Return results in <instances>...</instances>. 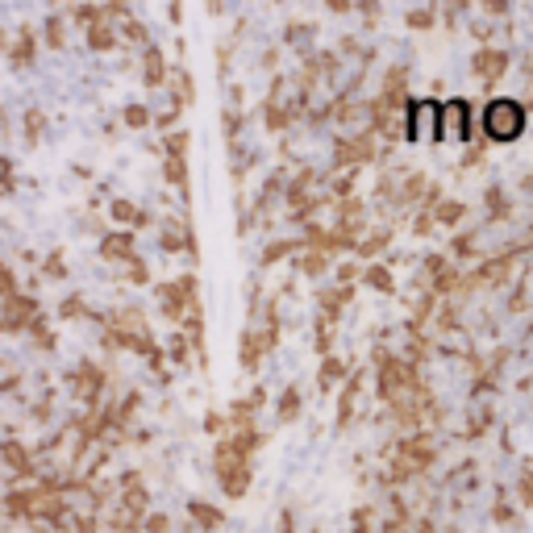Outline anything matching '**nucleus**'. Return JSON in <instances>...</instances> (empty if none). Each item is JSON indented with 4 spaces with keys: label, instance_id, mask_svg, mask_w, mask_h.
<instances>
[{
    "label": "nucleus",
    "instance_id": "aec40b11",
    "mask_svg": "<svg viewBox=\"0 0 533 533\" xmlns=\"http://www.w3.org/2000/svg\"><path fill=\"white\" fill-rule=\"evenodd\" d=\"M367 280L375 284V288H384V292L392 288V280H388V271H384V266H371V271H367Z\"/></svg>",
    "mask_w": 533,
    "mask_h": 533
},
{
    "label": "nucleus",
    "instance_id": "f257e3e1",
    "mask_svg": "<svg viewBox=\"0 0 533 533\" xmlns=\"http://www.w3.org/2000/svg\"><path fill=\"white\" fill-rule=\"evenodd\" d=\"M484 129L492 142H512L525 129V109L517 100H492L488 113H484Z\"/></svg>",
    "mask_w": 533,
    "mask_h": 533
},
{
    "label": "nucleus",
    "instance_id": "c756f323",
    "mask_svg": "<svg viewBox=\"0 0 533 533\" xmlns=\"http://www.w3.org/2000/svg\"><path fill=\"white\" fill-rule=\"evenodd\" d=\"M525 71H529V75H533V55H529V59H525Z\"/></svg>",
    "mask_w": 533,
    "mask_h": 533
},
{
    "label": "nucleus",
    "instance_id": "bb28decb",
    "mask_svg": "<svg viewBox=\"0 0 533 533\" xmlns=\"http://www.w3.org/2000/svg\"><path fill=\"white\" fill-rule=\"evenodd\" d=\"M146 529H150V533H167V517H150Z\"/></svg>",
    "mask_w": 533,
    "mask_h": 533
},
{
    "label": "nucleus",
    "instance_id": "9d476101",
    "mask_svg": "<svg viewBox=\"0 0 533 533\" xmlns=\"http://www.w3.org/2000/svg\"><path fill=\"white\" fill-rule=\"evenodd\" d=\"M192 517H196L204 529H217V525H221V512H217V508H208V504H200V500L192 504Z\"/></svg>",
    "mask_w": 533,
    "mask_h": 533
},
{
    "label": "nucleus",
    "instance_id": "f03ea898",
    "mask_svg": "<svg viewBox=\"0 0 533 533\" xmlns=\"http://www.w3.org/2000/svg\"><path fill=\"white\" fill-rule=\"evenodd\" d=\"M217 471H221V488H225V496H242V492H246V484H250V467H246V454H242L234 442H225V446L217 450Z\"/></svg>",
    "mask_w": 533,
    "mask_h": 533
},
{
    "label": "nucleus",
    "instance_id": "1a4fd4ad",
    "mask_svg": "<svg viewBox=\"0 0 533 533\" xmlns=\"http://www.w3.org/2000/svg\"><path fill=\"white\" fill-rule=\"evenodd\" d=\"M338 158H342V163H358V158H371V138H358V142H346V146L338 150Z\"/></svg>",
    "mask_w": 533,
    "mask_h": 533
},
{
    "label": "nucleus",
    "instance_id": "9b49d317",
    "mask_svg": "<svg viewBox=\"0 0 533 533\" xmlns=\"http://www.w3.org/2000/svg\"><path fill=\"white\" fill-rule=\"evenodd\" d=\"M146 79L163 84V55H158V50H146Z\"/></svg>",
    "mask_w": 533,
    "mask_h": 533
},
{
    "label": "nucleus",
    "instance_id": "f3484780",
    "mask_svg": "<svg viewBox=\"0 0 533 533\" xmlns=\"http://www.w3.org/2000/svg\"><path fill=\"white\" fill-rule=\"evenodd\" d=\"M113 217H117V221H142V217H138V208H134V204H125V200H117V204H113Z\"/></svg>",
    "mask_w": 533,
    "mask_h": 533
},
{
    "label": "nucleus",
    "instance_id": "39448f33",
    "mask_svg": "<svg viewBox=\"0 0 533 533\" xmlns=\"http://www.w3.org/2000/svg\"><path fill=\"white\" fill-rule=\"evenodd\" d=\"M184 296H192V280H179V284H163L158 288V300H163V312L167 317H184Z\"/></svg>",
    "mask_w": 533,
    "mask_h": 533
},
{
    "label": "nucleus",
    "instance_id": "7ed1b4c3",
    "mask_svg": "<svg viewBox=\"0 0 533 533\" xmlns=\"http://www.w3.org/2000/svg\"><path fill=\"white\" fill-rule=\"evenodd\" d=\"M442 134V109L434 100H417L408 109V138H430Z\"/></svg>",
    "mask_w": 533,
    "mask_h": 533
},
{
    "label": "nucleus",
    "instance_id": "ddd939ff",
    "mask_svg": "<svg viewBox=\"0 0 533 533\" xmlns=\"http://www.w3.org/2000/svg\"><path fill=\"white\" fill-rule=\"evenodd\" d=\"M296 408H300V392H296V388H288V392H284V404H280V417H284V421H292V417H296Z\"/></svg>",
    "mask_w": 533,
    "mask_h": 533
},
{
    "label": "nucleus",
    "instance_id": "7c9ffc66",
    "mask_svg": "<svg viewBox=\"0 0 533 533\" xmlns=\"http://www.w3.org/2000/svg\"><path fill=\"white\" fill-rule=\"evenodd\" d=\"M354 533H367V525H362V512H358V529H354Z\"/></svg>",
    "mask_w": 533,
    "mask_h": 533
},
{
    "label": "nucleus",
    "instance_id": "4468645a",
    "mask_svg": "<svg viewBox=\"0 0 533 533\" xmlns=\"http://www.w3.org/2000/svg\"><path fill=\"white\" fill-rule=\"evenodd\" d=\"M29 59H34V38H21V42L13 46V63H17V67H25Z\"/></svg>",
    "mask_w": 533,
    "mask_h": 533
},
{
    "label": "nucleus",
    "instance_id": "c85d7f7f",
    "mask_svg": "<svg viewBox=\"0 0 533 533\" xmlns=\"http://www.w3.org/2000/svg\"><path fill=\"white\" fill-rule=\"evenodd\" d=\"M280 533H292V517H284V525H280Z\"/></svg>",
    "mask_w": 533,
    "mask_h": 533
},
{
    "label": "nucleus",
    "instance_id": "a878e982",
    "mask_svg": "<svg viewBox=\"0 0 533 533\" xmlns=\"http://www.w3.org/2000/svg\"><path fill=\"white\" fill-rule=\"evenodd\" d=\"M408 21H412V25H434V13L421 9V13H408Z\"/></svg>",
    "mask_w": 533,
    "mask_h": 533
},
{
    "label": "nucleus",
    "instance_id": "4be33fe9",
    "mask_svg": "<svg viewBox=\"0 0 533 533\" xmlns=\"http://www.w3.org/2000/svg\"><path fill=\"white\" fill-rule=\"evenodd\" d=\"M125 121H129V125H146V109H138V104H134V109H125Z\"/></svg>",
    "mask_w": 533,
    "mask_h": 533
},
{
    "label": "nucleus",
    "instance_id": "f8f14e48",
    "mask_svg": "<svg viewBox=\"0 0 533 533\" xmlns=\"http://www.w3.org/2000/svg\"><path fill=\"white\" fill-rule=\"evenodd\" d=\"M354 400H358V380H350V388H346V396H342V412H338V425H346V421H350V408H354Z\"/></svg>",
    "mask_w": 533,
    "mask_h": 533
},
{
    "label": "nucleus",
    "instance_id": "20e7f679",
    "mask_svg": "<svg viewBox=\"0 0 533 533\" xmlns=\"http://www.w3.org/2000/svg\"><path fill=\"white\" fill-rule=\"evenodd\" d=\"M442 134L450 138H471V109H467V100H450L446 109H442Z\"/></svg>",
    "mask_w": 533,
    "mask_h": 533
},
{
    "label": "nucleus",
    "instance_id": "0eeeda50",
    "mask_svg": "<svg viewBox=\"0 0 533 533\" xmlns=\"http://www.w3.org/2000/svg\"><path fill=\"white\" fill-rule=\"evenodd\" d=\"M100 250L109 254V258H134V234H117V238L104 242Z\"/></svg>",
    "mask_w": 533,
    "mask_h": 533
},
{
    "label": "nucleus",
    "instance_id": "2eb2a0df",
    "mask_svg": "<svg viewBox=\"0 0 533 533\" xmlns=\"http://www.w3.org/2000/svg\"><path fill=\"white\" fill-rule=\"evenodd\" d=\"M338 375H342V362H338V358H325V367H321V388H334Z\"/></svg>",
    "mask_w": 533,
    "mask_h": 533
},
{
    "label": "nucleus",
    "instance_id": "cd10ccee",
    "mask_svg": "<svg viewBox=\"0 0 533 533\" xmlns=\"http://www.w3.org/2000/svg\"><path fill=\"white\" fill-rule=\"evenodd\" d=\"M304 271L308 275H321V258H304Z\"/></svg>",
    "mask_w": 533,
    "mask_h": 533
},
{
    "label": "nucleus",
    "instance_id": "b1692460",
    "mask_svg": "<svg viewBox=\"0 0 533 533\" xmlns=\"http://www.w3.org/2000/svg\"><path fill=\"white\" fill-rule=\"evenodd\" d=\"M388 242V234H375V238H371V242H362V254H375L380 246Z\"/></svg>",
    "mask_w": 533,
    "mask_h": 533
},
{
    "label": "nucleus",
    "instance_id": "a211bd4d",
    "mask_svg": "<svg viewBox=\"0 0 533 533\" xmlns=\"http://www.w3.org/2000/svg\"><path fill=\"white\" fill-rule=\"evenodd\" d=\"M5 454H9V462H13V471H29V467H25V450H21L17 442H9V446H5Z\"/></svg>",
    "mask_w": 533,
    "mask_h": 533
},
{
    "label": "nucleus",
    "instance_id": "423d86ee",
    "mask_svg": "<svg viewBox=\"0 0 533 533\" xmlns=\"http://www.w3.org/2000/svg\"><path fill=\"white\" fill-rule=\"evenodd\" d=\"M504 50H484V55H475V75L484 79V84H492L500 71H504Z\"/></svg>",
    "mask_w": 533,
    "mask_h": 533
},
{
    "label": "nucleus",
    "instance_id": "393cba45",
    "mask_svg": "<svg viewBox=\"0 0 533 533\" xmlns=\"http://www.w3.org/2000/svg\"><path fill=\"white\" fill-rule=\"evenodd\" d=\"M129 280H134V284H142V280H146V266H142L138 258H129Z\"/></svg>",
    "mask_w": 533,
    "mask_h": 533
},
{
    "label": "nucleus",
    "instance_id": "6e6552de",
    "mask_svg": "<svg viewBox=\"0 0 533 533\" xmlns=\"http://www.w3.org/2000/svg\"><path fill=\"white\" fill-rule=\"evenodd\" d=\"M100 388H104V375H100L92 362H84V371H79V392H84V396H96Z\"/></svg>",
    "mask_w": 533,
    "mask_h": 533
},
{
    "label": "nucleus",
    "instance_id": "5701e85b",
    "mask_svg": "<svg viewBox=\"0 0 533 533\" xmlns=\"http://www.w3.org/2000/svg\"><path fill=\"white\" fill-rule=\"evenodd\" d=\"M438 217H442V221H458V217H462V208H458V204H442Z\"/></svg>",
    "mask_w": 533,
    "mask_h": 533
},
{
    "label": "nucleus",
    "instance_id": "dca6fc26",
    "mask_svg": "<svg viewBox=\"0 0 533 533\" xmlns=\"http://www.w3.org/2000/svg\"><path fill=\"white\" fill-rule=\"evenodd\" d=\"M346 296H350L346 288H338V292H325V296H321V300H325V312H342V304H346Z\"/></svg>",
    "mask_w": 533,
    "mask_h": 533
},
{
    "label": "nucleus",
    "instance_id": "6ab92c4d",
    "mask_svg": "<svg viewBox=\"0 0 533 533\" xmlns=\"http://www.w3.org/2000/svg\"><path fill=\"white\" fill-rule=\"evenodd\" d=\"M167 175H171V184H184V154L167 158Z\"/></svg>",
    "mask_w": 533,
    "mask_h": 533
},
{
    "label": "nucleus",
    "instance_id": "412c9836",
    "mask_svg": "<svg viewBox=\"0 0 533 533\" xmlns=\"http://www.w3.org/2000/svg\"><path fill=\"white\" fill-rule=\"evenodd\" d=\"M92 46H96V50H104V46H113V34H109V29H104V25H96V29H92Z\"/></svg>",
    "mask_w": 533,
    "mask_h": 533
}]
</instances>
